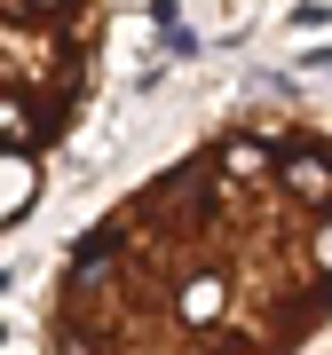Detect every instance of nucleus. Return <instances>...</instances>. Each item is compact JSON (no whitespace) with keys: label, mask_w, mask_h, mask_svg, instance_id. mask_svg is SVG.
Listing matches in <instances>:
<instances>
[{"label":"nucleus","mask_w":332,"mask_h":355,"mask_svg":"<svg viewBox=\"0 0 332 355\" xmlns=\"http://www.w3.org/2000/svg\"><path fill=\"white\" fill-rule=\"evenodd\" d=\"M332 331V127L238 111L56 253L40 355H308Z\"/></svg>","instance_id":"nucleus-1"},{"label":"nucleus","mask_w":332,"mask_h":355,"mask_svg":"<svg viewBox=\"0 0 332 355\" xmlns=\"http://www.w3.org/2000/svg\"><path fill=\"white\" fill-rule=\"evenodd\" d=\"M103 79V0H0V229L32 214L48 158Z\"/></svg>","instance_id":"nucleus-2"},{"label":"nucleus","mask_w":332,"mask_h":355,"mask_svg":"<svg viewBox=\"0 0 332 355\" xmlns=\"http://www.w3.org/2000/svg\"><path fill=\"white\" fill-rule=\"evenodd\" d=\"M324 355H332V347H324Z\"/></svg>","instance_id":"nucleus-3"}]
</instances>
